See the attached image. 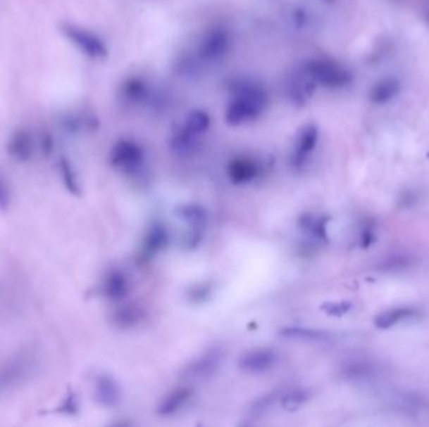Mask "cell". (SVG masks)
Returning <instances> with one entry per match:
<instances>
[{
    "label": "cell",
    "mask_w": 429,
    "mask_h": 427,
    "mask_svg": "<svg viewBox=\"0 0 429 427\" xmlns=\"http://www.w3.org/2000/svg\"><path fill=\"white\" fill-rule=\"evenodd\" d=\"M228 176L230 182L235 186H244L255 181L260 174V165L258 162L247 157H237L229 162Z\"/></svg>",
    "instance_id": "11"
},
{
    "label": "cell",
    "mask_w": 429,
    "mask_h": 427,
    "mask_svg": "<svg viewBox=\"0 0 429 427\" xmlns=\"http://www.w3.org/2000/svg\"><path fill=\"white\" fill-rule=\"evenodd\" d=\"M142 317V311L139 308L135 307V306H123V307L116 310L112 319H113V324L120 329H130V327L137 325Z\"/></svg>",
    "instance_id": "25"
},
{
    "label": "cell",
    "mask_w": 429,
    "mask_h": 427,
    "mask_svg": "<svg viewBox=\"0 0 429 427\" xmlns=\"http://www.w3.org/2000/svg\"><path fill=\"white\" fill-rule=\"evenodd\" d=\"M428 22H429V14H428Z\"/></svg>",
    "instance_id": "37"
},
{
    "label": "cell",
    "mask_w": 429,
    "mask_h": 427,
    "mask_svg": "<svg viewBox=\"0 0 429 427\" xmlns=\"http://www.w3.org/2000/svg\"><path fill=\"white\" fill-rule=\"evenodd\" d=\"M35 369V359L30 353H18L0 364V395L24 381Z\"/></svg>",
    "instance_id": "5"
},
{
    "label": "cell",
    "mask_w": 429,
    "mask_h": 427,
    "mask_svg": "<svg viewBox=\"0 0 429 427\" xmlns=\"http://www.w3.org/2000/svg\"><path fill=\"white\" fill-rule=\"evenodd\" d=\"M279 361V356L271 348H255L244 353L239 359V369L247 374L259 375L273 370Z\"/></svg>",
    "instance_id": "7"
},
{
    "label": "cell",
    "mask_w": 429,
    "mask_h": 427,
    "mask_svg": "<svg viewBox=\"0 0 429 427\" xmlns=\"http://www.w3.org/2000/svg\"><path fill=\"white\" fill-rule=\"evenodd\" d=\"M372 371V364H366V362H355L344 369V376L348 377L350 380H359V378L371 376Z\"/></svg>",
    "instance_id": "29"
},
{
    "label": "cell",
    "mask_w": 429,
    "mask_h": 427,
    "mask_svg": "<svg viewBox=\"0 0 429 427\" xmlns=\"http://www.w3.org/2000/svg\"><path fill=\"white\" fill-rule=\"evenodd\" d=\"M230 46V35L225 29L215 28L209 32L201 42L200 57L207 62H213L223 57Z\"/></svg>",
    "instance_id": "10"
},
{
    "label": "cell",
    "mask_w": 429,
    "mask_h": 427,
    "mask_svg": "<svg viewBox=\"0 0 429 427\" xmlns=\"http://www.w3.org/2000/svg\"><path fill=\"white\" fill-rule=\"evenodd\" d=\"M170 243V234L163 223L155 222L144 234L142 242L143 258H152L163 251Z\"/></svg>",
    "instance_id": "13"
},
{
    "label": "cell",
    "mask_w": 429,
    "mask_h": 427,
    "mask_svg": "<svg viewBox=\"0 0 429 427\" xmlns=\"http://www.w3.org/2000/svg\"><path fill=\"white\" fill-rule=\"evenodd\" d=\"M321 310L329 316L340 317L349 312L352 310V303L349 302H328L321 306Z\"/></svg>",
    "instance_id": "30"
},
{
    "label": "cell",
    "mask_w": 429,
    "mask_h": 427,
    "mask_svg": "<svg viewBox=\"0 0 429 427\" xmlns=\"http://www.w3.org/2000/svg\"><path fill=\"white\" fill-rule=\"evenodd\" d=\"M223 357V353L220 348H210L183 369V376L191 380L211 378L220 370Z\"/></svg>",
    "instance_id": "6"
},
{
    "label": "cell",
    "mask_w": 429,
    "mask_h": 427,
    "mask_svg": "<svg viewBox=\"0 0 429 427\" xmlns=\"http://www.w3.org/2000/svg\"><path fill=\"white\" fill-rule=\"evenodd\" d=\"M212 287L209 283L196 285L189 291V298L194 303H204L211 296Z\"/></svg>",
    "instance_id": "31"
},
{
    "label": "cell",
    "mask_w": 429,
    "mask_h": 427,
    "mask_svg": "<svg viewBox=\"0 0 429 427\" xmlns=\"http://www.w3.org/2000/svg\"><path fill=\"white\" fill-rule=\"evenodd\" d=\"M329 217L318 216L314 213H305L304 216L299 218L298 224L304 234H308L310 238L318 241V242H326L328 241V227Z\"/></svg>",
    "instance_id": "15"
},
{
    "label": "cell",
    "mask_w": 429,
    "mask_h": 427,
    "mask_svg": "<svg viewBox=\"0 0 429 427\" xmlns=\"http://www.w3.org/2000/svg\"><path fill=\"white\" fill-rule=\"evenodd\" d=\"M310 400V393L305 388H292L287 390L284 393H281L280 402L281 407L289 412H294L301 409L304 404H306Z\"/></svg>",
    "instance_id": "22"
},
{
    "label": "cell",
    "mask_w": 429,
    "mask_h": 427,
    "mask_svg": "<svg viewBox=\"0 0 429 427\" xmlns=\"http://www.w3.org/2000/svg\"><path fill=\"white\" fill-rule=\"evenodd\" d=\"M417 314V311L413 308H393L385 311L383 314H378L374 324L380 330H387L393 326L399 324L404 319H412Z\"/></svg>",
    "instance_id": "21"
},
{
    "label": "cell",
    "mask_w": 429,
    "mask_h": 427,
    "mask_svg": "<svg viewBox=\"0 0 429 427\" xmlns=\"http://www.w3.org/2000/svg\"><path fill=\"white\" fill-rule=\"evenodd\" d=\"M303 73L308 75L315 84L339 89L348 86L352 82V75L343 65L328 60V59H313L304 64Z\"/></svg>",
    "instance_id": "2"
},
{
    "label": "cell",
    "mask_w": 429,
    "mask_h": 427,
    "mask_svg": "<svg viewBox=\"0 0 429 427\" xmlns=\"http://www.w3.org/2000/svg\"><path fill=\"white\" fill-rule=\"evenodd\" d=\"M192 397V391L189 388H178L168 393L165 399L161 401L157 407V414L161 416H170L176 414L182 409L183 404Z\"/></svg>",
    "instance_id": "18"
},
{
    "label": "cell",
    "mask_w": 429,
    "mask_h": 427,
    "mask_svg": "<svg viewBox=\"0 0 429 427\" xmlns=\"http://www.w3.org/2000/svg\"><path fill=\"white\" fill-rule=\"evenodd\" d=\"M94 399L98 404L113 409L120 404L122 391L118 382L109 375H99L94 381Z\"/></svg>",
    "instance_id": "12"
},
{
    "label": "cell",
    "mask_w": 429,
    "mask_h": 427,
    "mask_svg": "<svg viewBox=\"0 0 429 427\" xmlns=\"http://www.w3.org/2000/svg\"><path fill=\"white\" fill-rule=\"evenodd\" d=\"M279 335L287 340H297V341L319 342L325 341L329 335L321 330H315L304 326H286L279 331Z\"/></svg>",
    "instance_id": "19"
},
{
    "label": "cell",
    "mask_w": 429,
    "mask_h": 427,
    "mask_svg": "<svg viewBox=\"0 0 429 427\" xmlns=\"http://www.w3.org/2000/svg\"><path fill=\"white\" fill-rule=\"evenodd\" d=\"M210 122H211V120H210V117H209V114L206 112H204V110H194V112H191L186 117L182 127L186 131H189V133L200 137L204 132H206L209 129Z\"/></svg>",
    "instance_id": "27"
},
{
    "label": "cell",
    "mask_w": 429,
    "mask_h": 427,
    "mask_svg": "<svg viewBox=\"0 0 429 427\" xmlns=\"http://www.w3.org/2000/svg\"><path fill=\"white\" fill-rule=\"evenodd\" d=\"M175 215L182 222L187 223L189 228L204 229L207 222L206 208L200 203L189 202L183 203L175 208Z\"/></svg>",
    "instance_id": "16"
},
{
    "label": "cell",
    "mask_w": 429,
    "mask_h": 427,
    "mask_svg": "<svg viewBox=\"0 0 429 427\" xmlns=\"http://www.w3.org/2000/svg\"><path fill=\"white\" fill-rule=\"evenodd\" d=\"M315 88H316V84L314 82L301 72V75L295 77V79L290 83L289 97L297 106H304L310 98L313 97Z\"/></svg>",
    "instance_id": "17"
},
{
    "label": "cell",
    "mask_w": 429,
    "mask_h": 427,
    "mask_svg": "<svg viewBox=\"0 0 429 427\" xmlns=\"http://www.w3.org/2000/svg\"><path fill=\"white\" fill-rule=\"evenodd\" d=\"M280 396L281 393L279 391H273V393H266L261 397H259L258 400H255L249 409V416L251 419H261L263 415H266L271 410V407L276 402H279Z\"/></svg>",
    "instance_id": "26"
},
{
    "label": "cell",
    "mask_w": 429,
    "mask_h": 427,
    "mask_svg": "<svg viewBox=\"0 0 429 427\" xmlns=\"http://www.w3.org/2000/svg\"><path fill=\"white\" fill-rule=\"evenodd\" d=\"M266 101V93L256 83H236L232 89V98L226 109V123L237 127L258 120L265 109Z\"/></svg>",
    "instance_id": "1"
},
{
    "label": "cell",
    "mask_w": 429,
    "mask_h": 427,
    "mask_svg": "<svg viewBox=\"0 0 429 427\" xmlns=\"http://www.w3.org/2000/svg\"><path fill=\"white\" fill-rule=\"evenodd\" d=\"M109 162L116 170L126 174H135L144 163V151L135 141L120 139L111 151Z\"/></svg>",
    "instance_id": "4"
},
{
    "label": "cell",
    "mask_w": 429,
    "mask_h": 427,
    "mask_svg": "<svg viewBox=\"0 0 429 427\" xmlns=\"http://www.w3.org/2000/svg\"><path fill=\"white\" fill-rule=\"evenodd\" d=\"M102 292L111 301H122L130 292V283L126 274L120 269H113L106 276L102 285Z\"/></svg>",
    "instance_id": "14"
},
{
    "label": "cell",
    "mask_w": 429,
    "mask_h": 427,
    "mask_svg": "<svg viewBox=\"0 0 429 427\" xmlns=\"http://www.w3.org/2000/svg\"><path fill=\"white\" fill-rule=\"evenodd\" d=\"M324 1H326V3H332L334 0H324Z\"/></svg>",
    "instance_id": "36"
},
{
    "label": "cell",
    "mask_w": 429,
    "mask_h": 427,
    "mask_svg": "<svg viewBox=\"0 0 429 427\" xmlns=\"http://www.w3.org/2000/svg\"><path fill=\"white\" fill-rule=\"evenodd\" d=\"M40 148L44 155H51L53 153V149H54V139H53L52 134L51 133H43L42 137H40Z\"/></svg>",
    "instance_id": "33"
},
{
    "label": "cell",
    "mask_w": 429,
    "mask_h": 427,
    "mask_svg": "<svg viewBox=\"0 0 429 427\" xmlns=\"http://www.w3.org/2000/svg\"><path fill=\"white\" fill-rule=\"evenodd\" d=\"M59 32L69 43L92 59H104L108 56V49L97 34L91 30L72 23L59 24Z\"/></svg>",
    "instance_id": "3"
},
{
    "label": "cell",
    "mask_w": 429,
    "mask_h": 427,
    "mask_svg": "<svg viewBox=\"0 0 429 427\" xmlns=\"http://www.w3.org/2000/svg\"><path fill=\"white\" fill-rule=\"evenodd\" d=\"M61 123L66 131L75 133L83 128H91L96 123V120L87 118V117H80V115H66L61 120Z\"/></svg>",
    "instance_id": "28"
},
{
    "label": "cell",
    "mask_w": 429,
    "mask_h": 427,
    "mask_svg": "<svg viewBox=\"0 0 429 427\" xmlns=\"http://www.w3.org/2000/svg\"><path fill=\"white\" fill-rule=\"evenodd\" d=\"M12 205V193L6 179L0 176V211H6Z\"/></svg>",
    "instance_id": "32"
},
{
    "label": "cell",
    "mask_w": 429,
    "mask_h": 427,
    "mask_svg": "<svg viewBox=\"0 0 429 427\" xmlns=\"http://www.w3.org/2000/svg\"><path fill=\"white\" fill-rule=\"evenodd\" d=\"M318 139H319V131L315 125H308L299 131L290 158L292 168L295 170L303 168L310 154L313 153V151L316 147Z\"/></svg>",
    "instance_id": "8"
},
{
    "label": "cell",
    "mask_w": 429,
    "mask_h": 427,
    "mask_svg": "<svg viewBox=\"0 0 429 427\" xmlns=\"http://www.w3.org/2000/svg\"><path fill=\"white\" fill-rule=\"evenodd\" d=\"M149 84L146 80L133 77L131 79H127L122 86V94L125 96L127 101L132 103L142 102L149 96Z\"/></svg>",
    "instance_id": "24"
},
{
    "label": "cell",
    "mask_w": 429,
    "mask_h": 427,
    "mask_svg": "<svg viewBox=\"0 0 429 427\" xmlns=\"http://www.w3.org/2000/svg\"><path fill=\"white\" fill-rule=\"evenodd\" d=\"M66 410L67 414H73L75 410H77V402H75V395H70L68 396V399L64 401V404H62V410Z\"/></svg>",
    "instance_id": "35"
},
{
    "label": "cell",
    "mask_w": 429,
    "mask_h": 427,
    "mask_svg": "<svg viewBox=\"0 0 429 427\" xmlns=\"http://www.w3.org/2000/svg\"><path fill=\"white\" fill-rule=\"evenodd\" d=\"M58 167H59L62 181H63V184L66 186L67 191H68L69 193L75 196V197H80V194H82V189H80L77 172H75L73 165L70 163V160H67L66 157H61L59 160H58Z\"/></svg>",
    "instance_id": "23"
},
{
    "label": "cell",
    "mask_w": 429,
    "mask_h": 427,
    "mask_svg": "<svg viewBox=\"0 0 429 427\" xmlns=\"http://www.w3.org/2000/svg\"><path fill=\"white\" fill-rule=\"evenodd\" d=\"M399 89L401 86L398 80L394 78H385L373 87L369 98L374 104H384L392 101L399 93Z\"/></svg>",
    "instance_id": "20"
},
{
    "label": "cell",
    "mask_w": 429,
    "mask_h": 427,
    "mask_svg": "<svg viewBox=\"0 0 429 427\" xmlns=\"http://www.w3.org/2000/svg\"><path fill=\"white\" fill-rule=\"evenodd\" d=\"M306 20H308L306 11H304V9L294 11V23L298 28H303L304 25L306 24Z\"/></svg>",
    "instance_id": "34"
},
{
    "label": "cell",
    "mask_w": 429,
    "mask_h": 427,
    "mask_svg": "<svg viewBox=\"0 0 429 427\" xmlns=\"http://www.w3.org/2000/svg\"><path fill=\"white\" fill-rule=\"evenodd\" d=\"M6 152L18 163H27L35 154V138L27 128L13 132L6 142Z\"/></svg>",
    "instance_id": "9"
}]
</instances>
